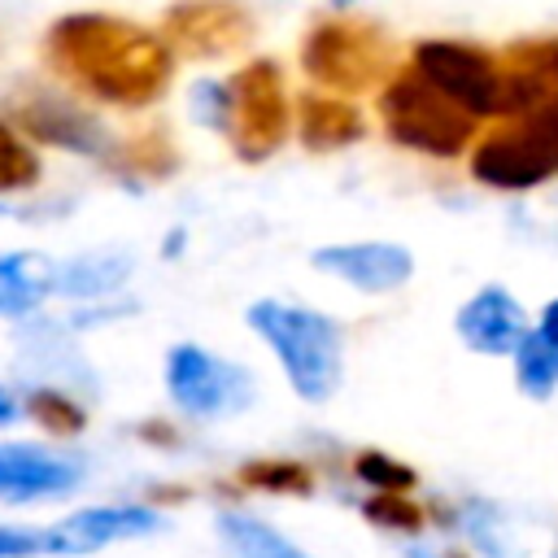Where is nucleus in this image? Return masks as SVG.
Returning a JSON list of instances; mask_svg holds the SVG:
<instances>
[{
    "label": "nucleus",
    "instance_id": "72a5a7b5",
    "mask_svg": "<svg viewBox=\"0 0 558 558\" xmlns=\"http://www.w3.org/2000/svg\"><path fill=\"white\" fill-rule=\"evenodd\" d=\"M327 4H336V9H353L357 0H327Z\"/></svg>",
    "mask_w": 558,
    "mask_h": 558
},
{
    "label": "nucleus",
    "instance_id": "4468645a",
    "mask_svg": "<svg viewBox=\"0 0 558 558\" xmlns=\"http://www.w3.org/2000/svg\"><path fill=\"white\" fill-rule=\"evenodd\" d=\"M74 331L65 327V318H48V314H26L17 318V357L26 366V384H57L78 392V384L92 392L96 375L87 366V357L74 349L70 340Z\"/></svg>",
    "mask_w": 558,
    "mask_h": 558
},
{
    "label": "nucleus",
    "instance_id": "7ed1b4c3",
    "mask_svg": "<svg viewBox=\"0 0 558 558\" xmlns=\"http://www.w3.org/2000/svg\"><path fill=\"white\" fill-rule=\"evenodd\" d=\"M296 61L305 70V78L318 92H336V96H366L379 92L384 78L397 70L392 61V39L379 22L357 17V13H327L314 17L301 35Z\"/></svg>",
    "mask_w": 558,
    "mask_h": 558
},
{
    "label": "nucleus",
    "instance_id": "c756f323",
    "mask_svg": "<svg viewBox=\"0 0 558 558\" xmlns=\"http://www.w3.org/2000/svg\"><path fill=\"white\" fill-rule=\"evenodd\" d=\"M532 327H536V331H541V336H545V340L558 349V292H554V296L541 305V314L532 318Z\"/></svg>",
    "mask_w": 558,
    "mask_h": 558
},
{
    "label": "nucleus",
    "instance_id": "aec40b11",
    "mask_svg": "<svg viewBox=\"0 0 558 558\" xmlns=\"http://www.w3.org/2000/svg\"><path fill=\"white\" fill-rule=\"evenodd\" d=\"M52 296V262L35 248H4L0 253V318L39 314Z\"/></svg>",
    "mask_w": 558,
    "mask_h": 558
},
{
    "label": "nucleus",
    "instance_id": "f704fd0d",
    "mask_svg": "<svg viewBox=\"0 0 558 558\" xmlns=\"http://www.w3.org/2000/svg\"><path fill=\"white\" fill-rule=\"evenodd\" d=\"M549 558H558V541H554V549H549Z\"/></svg>",
    "mask_w": 558,
    "mask_h": 558
},
{
    "label": "nucleus",
    "instance_id": "bb28decb",
    "mask_svg": "<svg viewBox=\"0 0 558 558\" xmlns=\"http://www.w3.org/2000/svg\"><path fill=\"white\" fill-rule=\"evenodd\" d=\"M349 475L371 493H414L418 488V471L384 449H357L349 462Z\"/></svg>",
    "mask_w": 558,
    "mask_h": 558
},
{
    "label": "nucleus",
    "instance_id": "c9c22d12",
    "mask_svg": "<svg viewBox=\"0 0 558 558\" xmlns=\"http://www.w3.org/2000/svg\"><path fill=\"white\" fill-rule=\"evenodd\" d=\"M4 214H9V209H4V201H0V218H4Z\"/></svg>",
    "mask_w": 558,
    "mask_h": 558
},
{
    "label": "nucleus",
    "instance_id": "a878e982",
    "mask_svg": "<svg viewBox=\"0 0 558 558\" xmlns=\"http://www.w3.org/2000/svg\"><path fill=\"white\" fill-rule=\"evenodd\" d=\"M183 105H187V118L201 131L227 135V126H231V78L227 74H201V78H192L187 92H183Z\"/></svg>",
    "mask_w": 558,
    "mask_h": 558
},
{
    "label": "nucleus",
    "instance_id": "ddd939ff",
    "mask_svg": "<svg viewBox=\"0 0 558 558\" xmlns=\"http://www.w3.org/2000/svg\"><path fill=\"white\" fill-rule=\"evenodd\" d=\"M532 314L506 283H480L453 310V336L480 357H510L527 336Z\"/></svg>",
    "mask_w": 558,
    "mask_h": 558
},
{
    "label": "nucleus",
    "instance_id": "393cba45",
    "mask_svg": "<svg viewBox=\"0 0 558 558\" xmlns=\"http://www.w3.org/2000/svg\"><path fill=\"white\" fill-rule=\"evenodd\" d=\"M362 519L379 532H392V536H423L427 527V510L410 497V493H366L362 497Z\"/></svg>",
    "mask_w": 558,
    "mask_h": 558
},
{
    "label": "nucleus",
    "instance_id": "2eb2a0df",
    "mask_svg": "<svg viewBox=\"0 0 558 558\" xmlns=\"http://www.w3.org/2000/svg\"><path fill=\"white\" fill-rule=\"evenodd\" d=\"M292 135L305 144V153H340L366 140V113L349 96L310 87L292 100Z\"/></svg>",
    "mask_w": 558,
    "mask_h": 558
},
{
    "label": "nucleus",
    "instance_id": "5701e85b",
    "mask_svg": "<svg viewBox=\"0 0 558 558\" xmlns=\"http://www.w3.org/2000/svg\"><path fill=\"white\" fill-rule=\"evenodd\" d=\"M510 371H514V388L527 401H536V405L554 401V392H558V349L536 327H527V336L510 353Z\"/></svg>",
    "mask_w": 558,
    "mask_h": 558
},
{
    "label": "nucleus",
    "instance_id": "cd10ccee",
    "mask_svg": "<svg viewBox=\"0 0 558 558\" xmlns=\"http://www.w3.org/2000/svg\"><path fill=\"white\" fill-rule=\"evenodd\" d=\"M0 558H52V532L26 523H0Z\"/></svg>",
    "mask_w": 558,
    "mask_h": 558
},
{
    "label": "nucleus",
    "instance_id": "dca6fc26",
    "mask_svg": "<svg viewBox=\"0 0 558 558\" xmlns=\"http://www.w3.org/2000/svg\"><path fill=\"white\" fill-rule=\"evenodd\" d=\"M135 270V253L131 248H83L74 257L52 262V296L74 301V305H96V301H113L126 279Z\"/></svg>",
    "mask_w": 558,
    "mask_h": 558
},
{
    "label": "nucleus",
    "instance_id": "b1692460",
    "mask_svg": "<svg viewBox=\"0 0 558 558\" xmlns=\"http://www.w3.org/2000/svg\"><path fill=\"white\" fill-rule=\"evenodd\" d=\"M44 174V161H39V148L0 113V201L4 196H17V192H31Z\"/></svg>",
    "mask_w": 558,
    "mask_h": 558
},
{
    "label": "nucleus",
    "instance_id": "a211bd4d",
    "mask_svg": "<svg viewBox=\"0 0 558 558\" xmlns=\"http://www.w3.org/2000/svg\"><path fill=\"white\" fill-rule=\"evenodd\" d=\"M105 170H113V179L140 187V183H161L179 170V148L170 140V131L161 122L144 126V131H131V135H118L113 148L105 153L100 161Z\"/></svg>",
    "mask_w": 558,
    "mask_h": 558
},
{
    "label": "nucleus",
    "instance_id": "9d476101",
    "mask_svg": "<svg viewBox=\"0 0 558 558\" xmlns=\"http://www.w3.org/2000/svg\"><path fill=\"white\" fill-rule=\"evenodd\" d=\"M87 484V458L44 440H0V506L65 501Z\"/></svg>",
    "mask_w": 558,
    "mask_h": 558
},
{
    "label": "nucleus",
    "instance_id": "9b49d317",
    "mask_svg": "<svg viewBox=\"0 0 558 558\" xmlns=\"http://www.w3.org/2000/svg\"><path fill=\"white\" fill-rule=\"evenodd\" d=\"M166 527L161 506L153 501H109V506H83L70 510L65 519L48 523L52 532V558H83L100 554L122 541H144Z\"/></svg>",
    "mask_w": 558,
    "mask_h": 558
},
{
    "label": "nucleus",
    "instance_id": "f03ea898",
    "mask_svg": "<svg viewBox=\"0 0 558 558\" xmlns=\"http://www.w3.org/2000/svg\"><path fill=\"white\" fill-rule=\"evenodd\" d=\"M248 331L270 349L288 388L305 405H323L344 384V327L318 310L288 296H257L244 310Z\"/></svg>",
    "mask_w": 558,
    "mask_h": 558
},
{
    "label": "nucleus",
    "instance_id": "412c9836",
    "mask_svg": "<svg viewBox=\"0 0 558 558\" xmlns=\"http://www.w3.org/2000/svg\"><path fill=\"white\" fill-rule=\"evenodd\" d=\"M22 418H31L44 436L52 440H74L87 432L92 414H87V401L70 388H57V384H26L22 392Z\"/></svg>",
    "mask_w": 558,
    "mask_h": 558
},
{
    "label": "nucleus",
    "instance_id": "39448f33",
    "mask_svg": "<svg viewBox=\"0 0 558 558\" xmlns=\"http://www.w3.org/2000/svg\"><path fill=\"white\" fill-rule=\"evenodd\" d=\"M161 384L170 405L192 423H222L257 401V375L196 340H179L161 357Z\"/></svg>",
    "mask_w": 558,
    "mask_h": 558
},
{
    "label": "nucleus",
    "instance_id": "20e7f679",
    "mask_svg": "<svg viewBox=\"0 0 558 558\" xmlns=\"http://www.w3.org/2000/svg\"><path fill=\"white\" fill-rule=\"evenodd\" d=\"M375 113L384 135L418 157L432 161H453L466 157V148L480 135V118H471L466 109H458L449 96H440L423 74H414L410 65H397L384 87L375 92Z\"/></svg>",
    "mask_w": 558,
    "mask_h": 558
},
{
    "label": "nucleus",
    "instance_id": "f8f14e48",
    "mask_svg": "<svg viewBox=\"0 0 558 558\" xmlns=\"http://www.w3.org/2000/svg\"><path fill=\"white\" fill-rule=\"evenodd\" d=\"M310 266L327 279L362 292V296H392L414 279V253L401 240H340L310 253Z\"/></svg>",
    "mask_w": 558,
    "mask_h": 558
},
{
    "label": "nucleus",
    "instance_id": "4be33fe9",
    "mask_svg": "<svg viewBox=\"0 0 558 558\" xmlns=\"http://www.w3.org/2000/svg\"><path fill=\"white\" fill-rule=\"evenodd\" d=\"M235 484L248 488V493H262V497H310L318 480H314V466L310 462L266 453V458L240 462L235 466Z\"/></svg>",
    "mask_w": 558,
    "mask_h": 558
},
{
    "label": "nucleus",
    "instance_id": "c85d7f7f",
    "mask_svg": "<svg viewBox=\"0 0 558 558\" xmlns=\"http://www.w3.org/2000/svg\"><path fill=\"white\" fill-rule=\"evenodd\" d=\"M401 558H466V554L453 549V545H436V541H418V536H410L405 549H401Z\"/></svg>",
    "mask_w": 558,
    "mask_h": 558
},
{
    "label": "nucleus",
    "instance_id": "f3484780",
    "mask_svg": "<svg viewBox=\"0 0 558 558\" xmlns=\"http://www.w3.org/2000/svg\"><path fill=\"white\" fill-rule=\"evenodd\" d=\"M427 519H440V527L458 532L466 541V549L480 554V558H523L519 541H514V532L506 523V510L497 501H488V497H462V501H453L445 510H432Z\"/></svg>",
    "mask_w": 558,
    "mask_h": 558
},
{
    "label": "nucleus",
    "instance_id": "423d86ee",
    "mask_svg": "<svg viewBox=\"0 0 558 558\" xmlns=\"http://www.w3.org/2000/svg\"><path fill=\"white\" fill-rule=\"evenodd\" d=\"M231 78V126L227 148L244 166L270 161L292 140V92L283 78V65L275 57H248Z\"/></svg>",
    "mask_w": 558,
    "mask_h": 558
},
{
    "label": "nucleus",
    "instance_id": "0eeeda50",
    "mask_svg": "<svg viewBox=\"0 0 558 558\" xmlns=\"http://www.w3.org/2000/svg\"><path fill=\"white\" fill-rule=\"evenodd\" d=\"M414 74H423L440 96H449L458 109H466L480 122H497L506 113V70L501 52L471 44V39H418L405 61Z\"/></svg>",
    "mask_w": 558,
    "mask_h": 558
},
{
    "label": "nucleus",
    "instance_id": "7c9ffc66",
    "mask_svg": "<svg viewBox=\"0 0 558 558\" xmlns=\"http://www.w3.org/2000/svg\"><path fill=\"white\" fill-rule=\"evenodd\" d=\"M22 418V397L0 379V427H13Z\"/></svg>",
    "mask_w": 558,
    "mask_h": 558
},
{
    "label": "nucleus",
    "instance_id": "2f4dec72",
    "mask_svg": "<svg viewBox=\"0 0 558 558\" xmlns=\"http://www.w3.org/2000/svg\"><path fill=\"white\" fill-rule=\"evenodd\" d=\"M140 436H144V440H153V445H166V449H174V445H179V427L157 423V418H153V423H144V427H140Z\"/></svg>",
    "mask_w": 558,
    "mask_h": 558
},
{
    "label": "nucleus",
    "instance_id": "6ab92c4d",
    "mask_svg": "<svg viewBox=\"0 0 558 558\" xmlns=\"http://www.w3.org/2000/svg\"><path fill=\"white\" fill-rule=\"evenodd\" d=\"M214 532L231 558H314L288 532H279L270 519L240 510V506H222L214 514Z\"/></svg>",
    "mask_w": 558,
    "mask_h": 558
},
{
    "label": "nucleus",
    "instance_id": "473e14b6",
    "mask_svg": "<svg viewBox=\"0 0 558 558\" xmlns=\"http://www.w3.org/2000/svg\"><path fill=\"white\" fill-rule=\"evenodd\" d=\"M179 248H183V231H170V235H166V248H161V253L170 257V253H179Z\"/></svg>",
    "mask_w": 558,
    "mask_h": 558
},
{
    "label": "nucleus",
    "instance_id": "6e6552de",
    "mask_svg": "<svg viewBox=\"0 0 558 558\" xmlns=\"http://www.w3.org/2000/svg\"><path fill=\"white\" fill-rule=\"evenodd\" d=\"M4 118L39 148H61L74 153L83 161H105V153L113 148V131L109 122L74 92L61 87H44V83H22L9 100H4Z\"/></svg>",
    "mask_w": 558,
    "mask_h": 558
},
{
    "label": "nucleus",
    "instance_id": "1a4fd4ad",
    "mask_svg": "<svg viewBox=\"0 0 558 558\" xmlns=\"http://www.w3.org/2000/svg\"><path fill=\"white\" fill-rule=\"evenodd\" d=\"M157 31L170 44L174 61L209 65L240 57L257 35V17L244 0H174L166 4Z\"/></svg>",
    "mask_w": 558,
    "mask_h": 558
},
{
    "label": "nucleus",
    "instance_id": "f257e3e1",
    "mask_svg": "<svg viewBox=\"0 0 558 558\" xmlns=\"http://www.w3.org/2000/svg\"><path fill=\"white\" fill-rule=\"evenodd\" d=\"M39 57L57 83L109 109H153L170 92L179 65L157 26L105 9L52 17Z\"/></svg>",
    "mask_w": 558,
    "mask_h": 558
}]
</instances>
